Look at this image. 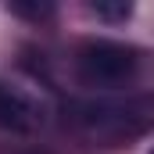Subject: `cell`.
Listing matches in <instances>:
<instances>
[{"instance_id":"6da1fadb","label":"cell","mask_w":154,"mask_h":154,"mask_svg":"<svg viewBox=\"0 0 154 154\" xmlns=\"http://www.w3.org/2000/svg\"><path fill=\"white\" fill-rule=\"evenodd\" d=\"M140 57L133 47L118 39H86L75 50V75L93 90H118L136 75Z\"/></svg>"},{"instance_id":"7a4b0ae2","label":"cell","mask_w":154,"mask_h":154,"mask_svg":"<svg viewBox=\"0 0 154 154\" xmlns=\"http://www.w3.org/2000/svg\"><path fill=\"white\" fill-rule=\"evenodd\" d=\"M154 122L151 104H86L79 125L93 136V140H122V136H136L143 125Z\"/></svg>"},{"instance_id":"3957f363","label":"cell","mask_w":154,"mask_h":154,"mask_svg":"<svg viewBox=\"0 0 154 154\" xmlns=\"http://www.w3.org/2000/svg\"><path fill=\"white\" fill-rule=\"evenodd\" d=\"M39 122H43V104L36 97H29L22 86H11L0 79V129L29 133Z\"/></svg>"},{"instance_id":"277c9868","label":"cell","mask_w":154,"mask_h":154,"mask_svg":"<svg viewBox=\"0 0 154 154\" xmlns=\"http://www.w3.org/2000/svg\"><path fill=\"white\" fill-rule=\"evenodd\" d=\"M90 11L97 18H108V22H125L133 14V4H90Z\"/></svg>"},{"instance_id":"5b68a950","label":"cell","mask_w":154,"mask_h":154,"mask_svg":"<svg viewBox=\"0 0 154 154\" xmlns=\"http://www.w3.org/2000/svg\"><path fill=\"white\" fill-rule=\"evenodd\" d=\"M151 154H154V147H151Z\"/></svg>"}]
</instances>
